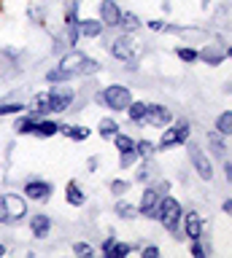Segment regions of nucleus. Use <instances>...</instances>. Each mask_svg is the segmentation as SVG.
<instances>
[{
    "label": "nucleus",
    "instance_id": "nucleus-1",
    "mask_svg": "<svg viewBox=\"0 0 232 258\" xmlns=\"http://www.w3.org/2000/svg\"><path fill=\"white\" fill-rule=\"evenodd\" d=\"M57 68L73 78V76H89V73H98V62L89 59V56L81 54V51H70V54H65L60 59Z\"/></svg>",
    "mask_w": 232,
    "mask_h": 258
},
{
    "label": "nucleus",
    "instance_id": "nucleus-2",
    "mask_svg": "<svg viewBox=\"0 0 232 258\" xmlns=\"http://www.w3.org/2000/svg\"><path fill=\"white\" fill-rule=\"evenodd\" d=\"M103 102H106V108H111V110H127V105L132 102V94H130V89H127V86L114 84V86H106V92H103Z\"/></svg>",
    "mask_w": 232,
    "mask_h": 258
},
{
    "label": "nucleus",
    "instance_id": "nucleus-3",
    "mask_svg": "<svg viewBox=\"0 0 232 258\" xmlns=\"http://www.w3.org/2000/svg\"><path fill=\"white\" fill-rule=\"evenodd\" d=\"M154 218H159V221H162L167 229L173 231L175 223H178V218H181V205L173 197H162V199H159V205H157Z\"/></svg>",
    "mask_w": 232,
    "mask_h": 258
},
{
    "label": "nucleus",
    "instance_id": "nucleus-4",
    "mask_svg": "<svg viewBox=\"0 0 232 258\" xmlns=\"http://www.w3.org/2000/svg\"><path fill=\"white\" fill-rule=\"evenodd\" d=\"M76 94L70 92V89H60V86H52L49 92H46V108L52 113H65L70 105H73Z\"/></svg>",
    "mask_w": 232,
    "mask_h": 258
},
{
    "label": "nucleus",
    "instance_id": "nucleus-5",
    "mask_svg": "<svg viewBox=\"0 0 232 258\" xmlns=\"http://www.w3.org/2000/svg\"><path fill=\"white\" fill-rule=\"evenodd\" d=\"M3 205H6V210H9V218H11V223H17V221H22V218L27 215V199L22 197V194H3Z\"/></svg>",
    "mask_w": 232,
    "mask_h": 258
},
{
    "label": "nucleus",
    "instance_id": "nucleus-6",
    "mask_svg": "<svg viewBox=\"0 0 232 258\" xmlns=\"http://www.w3.org/2000/svg\"><path fill=\"white\" fill-rule=\"evenodd\" d=\"M187 137H189V124L187 121H175V124L159 137V148H170V145L187 143Z\"/></svg>",
    "mask_w": 232,
    "mask_h": 258
},
{
    "label": "nucleus",
    "instance_id": "nucleus-7",
    "mask_svg": "<svg viewBox=\"0 0 232 258\" xmlns=\"http://www.w3.org/2000/svg\"><path fill=\"white\" fill-rule=\"evenodd\" d=\"M52 183L46 180H38V177H30L25 183V199H33V202H46L52 197Z\"/></svg>",
    "mask_w": 232,
    "mask_h": 258
},
{
    "label": "nucleus",
    "instance_id": "nucleus-8",
    "mask_svg": "<svg viewBox=\"0 0 232 258\" xmlns=\"http://www.w3.org/2000/svg\"><path fill=\"white\" fill-rule=\"evenodd\" d=\"M189 159H192V164H195L197 175L203 177V180H211V177H213V167H211V161H208L205 153L200 151V145H192V148H189Z\"/></svg>",
    "mask_w": 232,
    "mask_h": 258
},
{
    "label": "nucleus",
    "instance_id": "nucleus-9",
    "mask_svg": "<svg viewBox=\"0 0 232 258\" xmlns=\"http://www.w3.org/2000/svg\"><path fill=\"white\" fill-rule=\"evenodd\" d=\"M111 54L119 56V59H124V62H132L135 59V40L130 35H122V38L111 40Z\"/></svg>",
    "mask_w": 232,
    "mask_h": 258
},
{
    "label": "nucleus",
    "instance_id": "nucleus-10",
    "mask_svg": "<svg viewBox=\"0 0 232 258\" xmlns=\"http://www.w3.org/2000/svg\"><path fill=\"white\" fill-rule=\"evenodd\" d=\"M100 22L106 27H119L122 24V8H119L114 0H103L100 3Z\"/></svg>",
    "mask_w": 232,
    "mask_h": 258
},
{
    "label": "nucleus",
    "instance_id": "nucleus-11",
    "mask_svg": "<svg viewBox=\"0 0 232 258\" xmlns=\"http://www.w3.org/2000/svg\"><path fill=\"white\" fill-rule=\"evenodd\" d=\"M49 231H52V215H46V213L30 215V234H33L35 239H46Z\"/></svg>",
    "mask_w": 232,
    "mask_h": 258
},
{
    "label": "nucleus",
    "instance_id": "nucleus-12",
    "mask_svg": "<svg viewBox=\"0 0 232 258\" xmlns=\"http://www.w3.org/2000/svg\"><path fill=\"white\" fill-rule=\"evenodd\" d=\"M159 199H162V197H159V188H146V191H143V199H141V207H138V213H143V215H151V218H154Z\"/></svg>",
    "mask_w": 232,
    "mask_h": 258
},
{
    "label": "nucleus",
    "instance_id": "nucleus-13",
    "mask_svg": "<svg viewBox=\"0 0 232 258\" xmlns=\"http://www.w3.org/2000/svg\"><path fill=\"white\" fill-rule=\"evenodd\" d=\"M183 231H187V237L195 242L203 237V218H200L197 213H187V218H183Z\"/></svg>",
    "mask_w": 232,
    "mask_h": 258
},
{
    "label": "nucleus",
    "instance_id": "nucleus-14",
    "mask_svg": "<svg viewBox=\"0 0 232 258\" xmlns=\"http://www.w3.org/2000/svg\"><path fill=\"white\" fill-rule=\"evenodd\" d=\"M143 121H149L151 126H165L167 121H170V110L162 108V105H149L146 118H143Z\"/></svg>",
    "mask_w": 232,
    "mask_h": 258
},
{
    "label": "nucleus",
    "instance_id": "nucleus-15",
    "mask_svg": "<svg viewBox=\"0 0 232 258\" xmlns=\"http://www.w3.org/2000/svg\"><path fill=\"white\" fill-rule=\"evenodd\" d=\"M103 24L100 19L95 22V19H78V35H86V38H100L103 35Z\"/></svg>",
    "mask_w": 232,
    "mask_h": 258
},
{
    "label": "nucleus",
    "instance_id": "nucleus-16",
    "mask_svg": "<svg viewBox=\"0 0 232 258\" xmlns=\"http://www.w3.org/2000/svg\"><path fill=\"white\" fill-rule=\"evenodd\" d=\"M65 199H68V205H73V207H81L84 202H86V194L81 191V185H78L76 180H70L65 185Z\"/></svg>",
    "mask_w": 232,
    "mask_h": 258
},
{
    "label": "nucleus",
    "instance_id": "nucleus-17",
    "mask_svg": "<svg viewBox=\"0 0 232 258\" xmlns=\"http://www.w3.org/2000/svg\"><path fill=\"white\" fill-rule=\"evenodd\" d=\"M35 135L38 137H54V135H60V124L57 121H49V118H38V124H35Z\"/></svg>",
    "mask_w": 232,
    "mask_h": 258
},
{
    "label": "nucleus",
    "instance_id": "nucleus-18",
    "mask_svg": "<svg viewBox=\"0 0 232 258\" xmlns=\"http://www.w3.org/2000/svg\"><path fill=\"white\" fill-rule=\"evenodd\" d=\"M60 132L65 135V137H70V140H86V137H89V129L81 126V124H78V126H73V124H65V126H62V124H60Z\"/></svg>",
    "mask_w": 232,
    "mask_h": 258
},
{
    "label": "nucleus",
    "instance_id": "nucleus-19",
    "mask_svg": "<svg viewBox=\"0 0 232 258\" xmlns=\"http://www.w3.org/2000/svg\"><path fill=\"white\" fill-rule=\"evenodd\" d=\"M35 124H38V118H33L30 113H25V116L14 124V129H17V135H35Z\"/></svg>",
    "mask_w": 232,
    "mask_h": 258
},
{
    "label": "nucleus",
    "instance_id": "nucleus-20",
    "mask_svg": "<svg viewBox=\"0 0 232 258\" xmlns=\"http://www.w3.org/2000/svg\"><path fill=\"white\" fill-rule=\"evenodd\" d=\"M216 132H219L221 137L232 135V110L219 113V118H216Z\"/></svg>",
    "mask_w": 232,
    "mask_h": 258
},
{
    "label": "nucleus",
    "instance_id": "nucleus-21",
    "mask_svg": "<svg viewBox=\"0 0 232 258\" xmlns=\"http://www.w3.org/2000/svg\"><path fill=\"white\" fill-rule=\"evenodd\" d=\"M200 56H203L208 64H219V62L224 59V48L216 46V43H211L208 48H203V54H200Z\"/></svg>",
    "mask_w": 232,
    "mask_h": 258
},
{
    "label": "nucleus",
    "instance_id": "nucleus-22",
    "mask_svg": "<svg viewBox=\"0 0 232 258\" xmlns=\"http://www.w3.org/2000/svg\"><path fill=\"white\" fill-rule=\"evenodd\" d=\"M146 110H149V105H146V102H130V105H127V113H130V121H135V124L146 118Z\"/></svg>",
    "mask_w": 232,
    "mask_h": 258
},
{
    "label": "nucleus",
    "instance_id": "nucleus-23",
    "mask_svg": "<svg viewBox=\"0 0 232 258\" xmlns=\"http://www.w3.org/2000/svg\"><path fill=\"white\" fill-rule=\"evenodd\" d=\"M114 143H116V151H119V153L135 151V140H132V137H127V135H122V132L114 135Z\"/></svg>",
    "mask_w": 232,
    "mask_h": 258
},
{
    "label": "nucleus",
    "instance_id": "nucleus-24",
    "mask_svg": "<svg viewBox=\"0 0 232 258\" xmlns=\"http://www.w3.org/2000/svg\"><path fill=\"white\" fill-rule=\"evenodd\" d=\"M116 215L124 218V221H132V218L138 215V207L127 205V202H116Z\"/></svg>",
    "mask_w": 232,
    "mask_h": 258
},
{
    "label": "nucleus",
    "instance_id": "nucleus-25",
    "mask_svg": "<svg viewBox=\"0 0 232 258\" xmlns=\"http://www.w3.org/2000/svg\"><path fill=\"white\" fill-rule=\"evenodd\" d=\"M27 105L22 102H0V116H17V113H25Z\"/></svg>",
    "mask_w": 232,
    "mask_h": 258
},
{
    "label": "nucleus",
    "instance_id": "nucleus-26",
    "mask_svg": "<svg viewBox=\"0 0 232 258\" xmlns=\"http://www.w3.org/2000/svg\"><path fill=\"white\" fill-rule=\"evenodd\" d=\"M208 145H211V151L216 153V156H221V159H224V151H227V148H224V143H221V135H219V132H211V135H208Z\"/></svg>",
    "mask_w": 232,
    "mask_h": 258
},
{
    "label": "nucleus",
    "instance_id": "nucleus-27",
    "mask_svg": "<svg viewBox=\"0 0 232 258\" xmlns=\"http://www.w3.org/2000/svg\"><path fill=\"white\" fill-rule=\"evenodd\" d=\"M119 27H124L127 32H135L141 27V19L135 14H122V24H119Z\"/></svg>",
    "mask_w": 232,
    "mask_h": 258
},
{
    "label": "nucleus",
    "instance_id": "nucleus-28",
    "mask_svg": "<svg viewBox=\"0 0 232 258\" xmlns=\"http://www.w3.org/2000/svg\"><path fill=\"white\" fill-rule=\"evenodd\" d=\"M116 129H119V124H116L114 118H103V121H100V129H98V132H100L103 137H114V135H116Z\"/></svg>",
    "mask_w": 232,
    "mask_h": 258
},
{
    "label": "nucleus",
    "instance_id": "nucleus-29",
    "mask_svg": "<svg viewBox=\"0 0 232 258\" xmlns=\"http://www.w3.org/2000/svg\"><path fill=\"white\" fill-rule=\"evenodd\" d=\"M175 54H178V59H183V62H197L200 59V51H195V48H187V46H178L175 48Z\"/></svg>",
    "mask_w": 232,
    "mask_h": 258
},
{
    "label": "nucleus",
    "instance_id": "nucleus-30",
    "mask_svg": "<svg viewBox=\"0 0 232 258\" xmlns=\"http://www.w3.org/2000/svg\"><path fill=\"white\" fill-rule=\"evenodd\" d=\"M135 153L143 159H151V153H154V143H149V140H141V143H135Z\"/></svg>",
    "mask_w": 232,
    "mask_h": 258
},
{
    "label": "nucleus",
    "instance_id": "nucleus-31",
    "mask_svg": "<svg viewBox=\"0 0 232 258\" xmlns=\"http://www.w3.org/2000/svg\"><path fill=\"white\" fill-rule=\"evenodd\" d=\"M46 81H49V84H60V81H70V76L62 73L60 68H52L49 73H46Z\"/></svg>",
    "mask_w": 232,
    "mask_h": 258
},
{
    "label": "nucleus",
    "instance_id": "nucleus-32",
    "mask_svg": "<svg viewBox=\"0 0 232 258\" xmlns=\"http://www.w3.org/2000/svg\"><path fill=\"white\" fill-rule=\"evenodd\" d=\"M130 245H111L108 250H106V255H111V258H122V255H127L130 253Z\"/></svg>",
    "mask_w": 232,
    "mask_h": 258
},
{
    "label": "nucleus",
    "instance_id": "nucleus-33",
    "mask_svg": "<svg viewBox=\"0 0 232 258\" xmlns=\"http://www.w3.org/2000/svg\"><path fill=\"white\" fill-rule=\"evenodd\" d=\"M65 24H68V27L78 24V3H73V6L68 8V14H65Z\"/></svg>",
    "mask_w": 232,
    "mask_h": 258
},
{
    "label": "nucleus",
    "instance_id": "nucleus-34",
    "mask_svg": "<svg viewBox=\"0 0 232 258\" xmlns=\"http://www.w3.org/2000/svg\"><path fill=\"white\" fill-rule=\"evenodd\" d=\"M149 177H151V164H143V167H138V172H135V180L146 183Z\"/></svg>",
    "mask_w": 232,
    "mask_h": 258
},
{
    "label": "nucleus",
    "instance_id": "nucleus-35",
    "mask_svg": "<svg viewBox=\"0 0 232 258\" xmlns=\"http://www.w3.org/2000/svg\"><path fill=\"white\" fill-rule=\"evenodd\" d=\"M127 188H130V183H127V180H114V183H111V191H114V194H124Z\"/></svg>",
    "mask_w": 232,
    "mask_h": 258
},
{
    "label": "nucleus",
    "instance_id": "nucleus-36",
    "mask_svg": "<svg viewBox=\"0 0 232 258\" xmlns=\"http://www.w3.org/2000/svg\"><path fill=\"white\" fill-rule=\"evenodd\" d=\"M0 223H11V218H9V210H6V205H3V199H0Z\"/></svg>",
    "mask_w": 232,
    "mask_h": 258
},
{
    "label": "nucleus",
    "instance_id": "nucleus-37",
    "mask_svg": "<svg viewBox=\"0 0 232 258\" xmlns=\"http://www.w3.org/2000/svg\"><path fill=\"white\" fill-rule=\"evenodd\" d=\"M149 27L154 30V32H162V30H167V24H165V22H159V19H151V22H149Z\"/></svg>",
    "mask_w": 232,
    "mask_h": 258
},
{
    "label": "nucleus",
    "instance_id": "nucleus-38",
    "mask_svg": "<svg viewBox=\"0 0 232 258\" xmlns=\"http://www.w3.org/2000/svg\"><path fill=\"white\" fill-rule=\"evenodd\" d=\"M73 250H76V253H84V255H89V253H92V247H89V245H84V242H76Z\"/></svg>",
    "mask_w": 232,
    "mask_h": 258
},
{
    "label": "nucleus",
    "instance_id": "nucleus-39",
    "mask_svg": "<svg viewBox=\"0 0 232 258\" xmlns=\"http://www.w3.org/2000/svg\"><path fill=\"white\" fill-rule=\"evenodd\" d=\"M192 253H195L197 258L205 255V250H203V245H200V239H195V245H192Z\"/></svg>",
    "mask_w": 232,
    "mask_h": 258
},
{
    "label": "nucleus",
    "instance_id": "nucleus-40",
    "mask_svg": "<svg viewBox=\"0 0 232 258\" xmlns=\"http://www.w3.org/2000/svg\"><path fill=\"white\" fill-rule=\"evenodd\" d=\"M143 255H146V258H154V255H159V247H154V245L143 247Z\"/></svg>",
    "mask_w": 232,
    "mask_h": 258
},
{
    "label": "nucleus",
    "instance_id": "nucleus-41",
    "mask_svg": "<svg viewBox=\"0 0 232 258\" xmlns=\"http://www.w3.org/2000/svg\"><path fill=\"white\" fill-rule=\"evenodd\" d=\"M221 210L232 218V199H224V202H221Z\"/></svg>",
    "mask_w": 232,
    "mask_h": 258
},
{
    "label": "nucleus",
    "instance_id": "nucleus-42",
    "mask_svg": "<svg viewBox=\"0 0 232 258\" xmlns=\"http://www.w3.org/2000/svg\"><path fill=\"white\" fill-rule=\"evenodd\" d=\"M86 167H89L92 172H95V169H98V159H95V156H92V159H86Z\"/></svg>",
    "mask_w": 232,
    "mask_h": 258
},
{
    "label": "nucleus",
    "instance_id": "nucleus-43",
    "mask_svg": "<svg viewBox=\"0 0 232 258\" xmlns=\"http://www.w3.org/2000/svg\"><path fill=\"white\" fill-rule=\"evenodd\" d=\"M224 169H227V180L232 183V161H227V164H224Z\"/></svg>",
    "mask_w": 232,
    "mask_h": 258
},
{
    "label": "nucleus",
    "instance_id": "nucleus-44",
    "mask_svg": "<svg viewBox=\"0 0 232 258\" xmlns=\"http://www.w3.org/2000/svg\"><path fill=\"white\" fill-rule=\"evenodd\" d=\"M6 250H9V247H6L3 242H0V255H6Z\"/></svg>",
    "mask_w": 232,
    "mask_h": 258
},
{
    "label": "nucleus",
    "instance_id": "nucleus-45",
    "mask_svg": "<svg viewBox=\"0 0 232 258\" xmlns=\"http://www.w3.org/2000/svg\"><path fill=\"white\" fill-rule=\"evenodd\" d=\"M227 56H229V59H232V48H227Z\"/></svg>",
    "mask_w": 232,
    "mask_h": 258
}]
</instances>
